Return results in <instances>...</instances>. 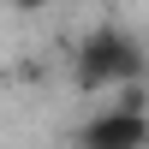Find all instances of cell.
I'll return each mask as SVG.
<instances>
[{
    "mask_svg": "<svg viewBox=\"0 0 149 149\" xmlns=\"http://www.w3.org/2000/svg\"><path fill=\"white\" fill-rule=\"evenodd\" d=\"M84 149H149V125L137 113H102L84 131Z\"/></svg>",
    "mask_w": 149,
    "mask_h": 149,
    "instance_id": "cell-1",
    "label": "cell"
}]
</instances>
